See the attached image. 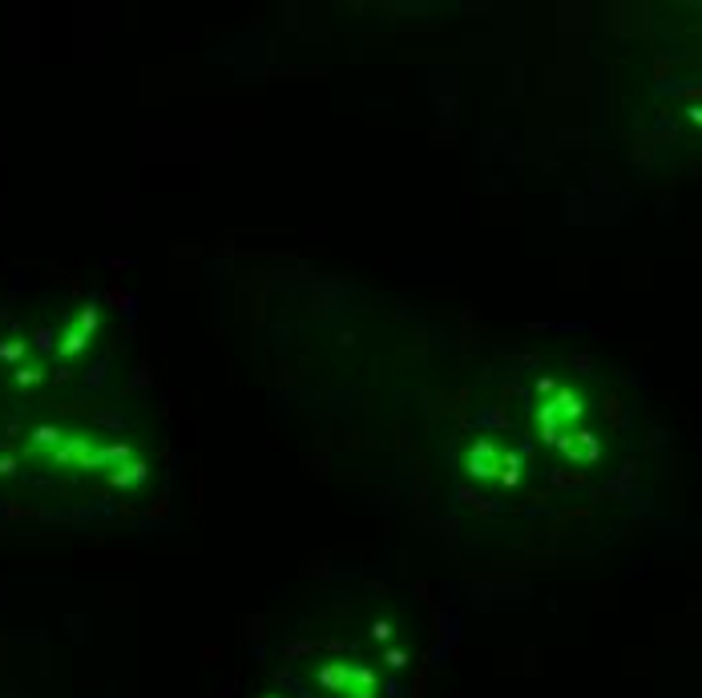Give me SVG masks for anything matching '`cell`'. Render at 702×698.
Returning a JSON list of instances; mask_svg holds the SVG:
<instances>
[{
  "label": "cell",
  "instance_id": "cell-2",
  "mask_svg": "<svg viewBox=\"0 0 702 698\" xmlns=\"http://www.w3.org/2000/svg\"><path fill=\"white\" fill-rule=\"evenodd\" d=\"M501 469H509V473H504V481L513 485V481H517L521 461L501 445V440H489V436H485V440H477V445L468 448V473H473V476H485V481H492V476H501Z\"/></svg>",
  "mask_w": 702,
  "mask_h": 698
},
{
  "label": "cell",
  "instance_id": "cell-1",
  "mask_svg": "<svg viewBox=\"0 0 702 698\" xmlns=\"http://www.w3.org/2000/svg\"><path fill=\"white\" fill-rule=\"evenodd\" d=\"M582 416H585V400L573 392V388H557L554 400H545L542 409H537L545 440H554V445H561V448L578 436V421H582Z\"/></svg>",
  "mask_w": 702,
  "mask_h": 698
}]
</instances>
